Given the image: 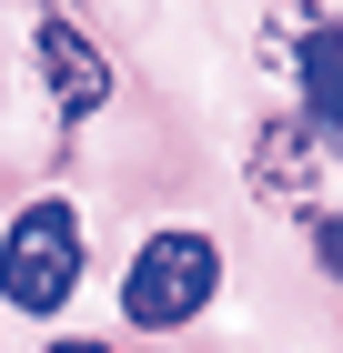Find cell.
<instances>
[{
  "label": "cell",
  "instance_id": "1",
  "mask_svg": "<svg viewBox=\"0 0 343 353\" xmlns=\"http://www.w3.org/2000/svg\"><path fill=\"white\" fill-rule=\"evenodd\" d=\"M81 263H91L81 212L71 202H30V212L0 232V303H10V313H61V303L81 293Z\"/></svg>",
  "mask_w": 343,
  "mask_h": 353
},
{
  "label": "cell",
  "instance_id": "2",
  "mask_svg": "<svg viewBox=\"0 0 343 353\" xmlns=\"http://www.w3.org/2000/svg\"><path fill=\"white\" fill-rule=\"evenodd\" d=\"M212 293H222V243L212 232H152L121 272V313L141 333H182Z\"/></svg>",
  "mask_w": 343,
  "mask_h": 353
},
{
  "label": "cell",
  "instance_id": "3",
  "mask_svg": "<svg viewBox=\"0 0 343 353\" xmlns=\"http://www.w3.org/2000/svg\"><path fill=\"white\" fill-rule=\"evenodd\" d=\"M30 61H41V81H51V101L71 111V121H91V111L111 101V61H101V41L81 21H61V10H41L30 21Z\"/></svg>",
  "mask_w": 343,
  "mask_h": 353
},
{
  "label": "cell",
  "instance_id": "4",
  "mask_svg": "<svg viewBox=\"0 0 343 353\" xmlns=\"http://www.w3.org/2000/svg\"><path fill=\"white\" fill-rule=\"evenodd\" d=\"M253 192H263L273 212H303V222H313V192H323V152H313V132H303L293 111L253 132Z\"/></svg>",
  "mask_w": 343,
  "mask_h": 353
},
{
  "label": "cell",
  "instance_id": "5",
  "mask_svg": "<svg viewBox=\"0 0 343 353\" xmlns=\"http://www.w3.org/2000/svg\"><path fill=\"white\" fill-rule=\"evenodd\" d=\"M313 252L333 263V283H343V212H313Z\"/></svg>",
  "mask_w": 343,
  "mask_h": 353
},
{
  "label": "cell",
  "instance_id": "6",
  "mask_svg": "<svg viewBox=\"0 0 343 353\" xmlns=\"http://www.w3.org/2000/svg\"><path fill=\"white\" fill-rule=\"evenodd\" d=\"M51 353H111V343H51Z\"/></svg>",
  "mask_w": 343,
  "mask_h": 353
}]
</instances>
